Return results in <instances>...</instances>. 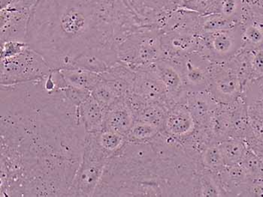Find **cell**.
I'll list each match as a JSON object with an SVG mask.
<instances>
[{
    "label": "cell",
    "mask_w": 263,
    "mask_h": 197,
    "mask_svg": "<svg viewBox=\"0 0 263 197\" xmlns=\"http://www.w3.org/2000/svg\"><path fill=\"white\" fill-rule=\"evenodd\" d=\"M199 164L203 169L215 173L223 169L226 164L217 142L210 143L204 148L199 157Z\"/></svg>",
    "instance_id": "cell-24"
},
{
    "label": "cell",
    "mask_w": 263,
    "mask_h": 197,
    "mask_svg": "<svg viewBox=\"0 0 263 197\" xmlns=\"http://www.w3.org/2000/svg\"><path fill=\"white\" fill-rule=\"evenodd\" d=\"M156 74L166 90L172 104L184 103L186 92L181 73L173 63L161 59L154 64Z\"/></svg>",
    "instance_id": "cell-15"
},
{
    "label": "cell",
    "mask_w": 263,
    "mask_h": 197,
    "mask_svg": "<svg viewBox=\"0 0 263 197\" xmlns=\"http://www.w3.org/2000/svg\"><path fill=\"white\" fill-rule=\"evenodd\" d=\"M0 132V196H66L87 133L63 90L1 85Z\"/></svg>",
    "instance_id": "cell-1"
},
{
    "label": "cell",
    "mask_w": 263,
    "mask_h": 197,
    "mask_svg": "<svg viewBox=\"0 0 263 197\" xmlns=\"http://www.w3.org/2000/svg\"><path fill=\"white\" fill-rule=\"evenodd\" d=\"M191 111L199 128L208 130L209 122L219 104L209 91L187 93L184 103Z\"/></svg>",
    "instance_id": "cell-16"
},
{
    "label": "cell",
    "mask_w": 263,
    "mask_h": 197,
    "mask_svg": "<svg viewBox=\"0 0 263 197\" xmlns=\"http://www.w3.org/2000/svg\"><path fill=\"white\" fill-rule=\"evenodd\" d=\"M217 174L225 196H245L251 182L241 164L226 165Z\"/></svg>",
    "instance_id": "cell-18"
},
{
    "label": "cell",
    "mask_w": 263,
    "mask_h": 197,
    "mask_svg": "<svg viewBox=\"0 0 263 197\" xmlns=\"http://www.w3.org/2000/svg\"><path fill=\"white\" fill-rule=\"evenodd\" d=\"M79 116L87 134H97L103 129L105 110L92 95L79 106Z\"/></svg>",
    "instance_id": "cell-19"
},
{
    "label": "cell",
    "mask_w": 263,
    "mask_h": 197,
    "mask_svg": "<svg viewBox=\"0 0 263 197\" xmlns=\"http://www.w3.org/2000/svg\"><path fill=\"white\" fill-rule=\"evenodd\" d=\"M199 37L198 52L213 62H227L241 51L242 43L240 23L227 30L201 32Z\"/></svg>",
    "instance_id": "cell-7"
},
{
    "label": "cell",
    "mask_w": 263,
    "mask_h": 197,
    "mask_svg": "<svg viewBox=\"0 0 263 197\" xmlns=\"http://www.w3.org/2000/svg\"><path fill=\"white\" fill-rule=\"evenodd\" d=\"M170 62L175 64L181 72L186 92L196 93L209 90L213 61L202 53L196 52Z\"/></svg>",
    "instance_id": "cell-10"
},
{
    "label": "cell",
    "mask_w": 263,
    "mask_h": 197,
    "mask_svg": "<svg viewBox=\"0 0 263 197\" xmlns=\"http://www.w3.org/2000/svg\"><path fill=\"white\" fill-rule=\"evenodd\" d=\"M249 51L252 80L263 77V45Z\"/></svg>",
    "instance_id": "cell-32"
},
{
    "label": "cell",
    "mask_w": 263,
    "mask_h": 197,
    "mask_svg": "<svg viewBox=\"0 0 263 197\" xmlns=\"http://www.w3.org/2000/svg\"><path fill=\"white\" fill-rule=\"evenodd\" d=\"M162 132L160 127L141 121H135L126 136V140L131 142H148Z\"/></svg>",
    "instance_id": "cell-26"
},
{
    "label": "cell",
    "mask_w": 263,
    "mask_h": 197,
    "mask_svg": "<svg viewBox=\"0 0 263 197\" xmlns=\"http://www.w3.org/2000/svg\"><path fill=\"white\" fill-rule=\"evenodd\" d=\"M136 72L133 93L147 104H161L168 110L173 106L165 86L154 71V64Z\"/></svg>",
    "instance_id": "cell-11"
},
{
    "label": "cell",
    "mask_w": 263,
    "mask_h": 197,
    "mask_svg": "<svg viewBox=\"0 0 263 197\" xmlns=\"http://www.w3.org/2000/svg\"><path fill=\"white\" fill-rule=\"evenodd\" d=\"M161 43L162 59L175 60L199 51V34L176 30L162 32Z\"/></svg>",
    "instance_id": "cell-13"
},
{
    "label": "cell",
    "mask_w": 263,
    "mask_h": 197,
    "mask_svg": "<svg viewBox=\"0 0 263 197\" xmlns=\"http://www.w3.org/2000/svg\"><path fill=\"white\" fill-rule=\"evenodd\" d=\"M29 47L26 41H8L3 42L0 45V59L13 57L24 51Z\"/></svg>",
    "instance_id": "cell-31"
},
{
    "label": "cell",
    "mask_w": 263,
    "mask_h": 197,
    "mask_svg": "<svg viewBox=\"0 0 263 197\" xmlns=\"http://www.w3.org/2000/svg\"><path fill=\"white\" fill-rule=\"evenodd\" d=\"M246 6L263 10V0H243Z\"/></svg>",
    "instance_id": "cell-34"
},
{
    "label": "cell",
    "mask_w": 263,
    "mask_h": 197,
    "mask_svg": "<svg viewBox=\"0 0 263 197\" xmlns=\"http://www.w3.org/2000/svg\"><path fill=\"white\" fill-rule=\"evenodd\" d=\"M52 70L45 58L29 45L13 57L0 59V84L15 85L40 80Z\"/></svg>",
    "instance_id": "cell-6"
},
{
    "label": "cell",
    "mask_w": 263,
    "mask_h": 197,
    "mask_svg": "<svg viewBox=\"0 0 263 197\" xmlns=\"http://www.w3.org/2000/svg\"><path fill=\"white\" fill-rule=\"evenodd\" d=\"M198 196H225L217 173L202 168L198 181Z\"/></svg>",
    "instance_id": "cell-23"
},
{
    "label": "cell",
    "mask_w": 263,
    "mask_h": 197,
    "mask_svg": "<svg viewBox=\"0 0 263 197\" xmlns=\"http://www.w3.org/2000/svg\"><path fill=\"white\" fill-rule=\"evenodd\" d=\"M217 143L227 166L241 164L249 148L243 138L231 137Z\"/></svg>",
    "instance_id": "cell-22"
},
{
    "label": "cell",
    "mask_w": 263,
    "mask_h": 197,
    "mask_svg": "<svg viewBox=\"0 0 263 197\" xmlns=\"http://www.w3.org/2000/svg\"><path fill=\"white\" fill-rule=\"evenodd\" d=\"M170 2V4L172 5L174 7H178L181 6V3H183L185 0H168Z\"/></svg>",
    "instance_id": "cell-35"
},
{
    "label": "cell",
    "mask_w": 263,
    "mask_h": 197,
    "mask_svg": "<svg viewBox=\"0 0 263 197\" xmlns=\"http://www.w3.org/2000/svg\"><path fill=\"white\" fill-rule=\"evenodd\" d=\"M35 2L34 0H2L1 43L8 41H27L31 9Z\"/></svg>",
    "instance_id": "cell-8"
},
{
    "label": "cell",
    "mask_w": 263,
    "mask_h": 197,
    "mask_svg": "<svg viewBox=\"0 0 263 197\" xmlns=\"http://www.w3.org/2000/svg\"><path fill=\"white\" fill-rule=\"evenodd\" d=\"M91 95L92 98L101 105L105 111L108 109L117 100L119 99L117 98L109 85L102 79L92 90Z\"/></svg>",
    "instance_id": "cell-30"
},
{
    "label": "cell",
    "mask_w": 263,
    "mask_h": 197,
    "mask_svg": "<svg viewBox=\"0 0 263 197\" xmlns=\"http://www.w3.org/2000/svg\"><path fill=\"white\" fill-rule=\"evenodd\" d=\"M200 166L171 137L126 140L110 157L93 196H197Z\"/></svg>",
    "instance_id": "cell-3"
},
{
    "label": "cell",
    "mask_w": 263,
    "mask_h": 197,
    "mask_svg": "<svg viewBox=\"0 0 263 197\" xmlns=\"http://www.w3.org/2000/svg\"><path fill=\"white\" fill-rule=\"evenodd\" d=\"M248 115L245 140L248 148L263 161V112H248Z\"/></svg>",
    "instance_id": "cell-20"
},
{
    "label": "cell",
    "mask_w": 263,
    "mask_h": 197,
    "mask_svg": "<svg viewBox=\"0 0 263 197\" xmlns=\"http://www.w3.org/2000/svg\"><path fill=\"white\" fill-rule=\"evenodd\" d=\"M239 24L236 21L230 20L221 14H201L200 32H212L232 28Z\"/></svg>",
    "instance_id": "cell-28"
},
{
    "label": "cell",
    "mask_w": 263,
    "mask_h": 197,
    "mask_svg": "<svg viewBox=\"0 0 263 197\" xmlns=\"http://www.w3.org/2000/svg\"><path fill=\"white\" fill-rule=\"evenodd\" d=\"M144 27L124 0H36L27 43L52 69H70L87 51L116 50Z\"/></svg>",
    "instance_id": "cell-2"
},
{
    "label": "cell",
    "mask_w": 263,
    "mask_h": 197,
    "mask_svg": "<svg viewBox=\"0 0 263 197\" xmlns=\"http://www.w3.org/2000/svg\"><path fill=\"white\" fill-rule=\"evenodd\" d=\"M161 35L162 32L156 27H141L120 43L118 59L134 71L161 60Z\"/></svg>",
    "instance_id": "cell-5"
},
{
    "label": "cell",
    "mask_w": 263,
    "mask_h": 197,
    "mask_svg": "<svg viewBox=\"0 0 263 197\" xmlns=\"http://www.w3.org/2000/svg\"><path fill=\"white\" fill-rule=\"evenodd\" d=\"M168 109L161 104H146L136 115L135 121H141L160 127L162 130Z\"/></svg>",
    "instance_id": "cell-25"
},
{
    "label": "cell",
    "mask_w": 263,
    "mask_h": 197,
    "mask_svg": "<svg viewBox=\"0 0 263 197\" xmlns=\"http://www.w3.org/2000/svg\"><path fill=\"white\" fill-rule=\"evenodd\" d=\"M251 183L263 181V161L248 148L241 163Z\"/></svg>",
    "instance_id": "cell-29"
},
{
    "label": "cell",
    "mask_w": 263,
    "mask_h": 197,
    "mask_svg": "<svg viewBox=\"0 0 263 197\" xmlns=\"http://www.w3.org/2000/svg\"><path fill=\"white\" fill-rule=\"evenodd\" d=\"M60 71L69 85L90 92L102 80L101 74L84 69H64Z\"/></svg>",
    "instance_id": "cell-21"
},
{
    "label": "cell",
    "mask_w": 263,
    "mask_h": 197,
    "mask_svg": "<svg viewBox=\"0 0 263 197\" xmlns=\"http://www.w3.org/2000/svg\"><path fill=\"white\" fill-rule=\"evenodd\" d=\"M240 26L241 50L253 51L263 45V10L245 5Z\"/></svg>",
    "instance_id": "cell-14"
},
{
    "label": "cell",
    "mask_w": 263,
    "mask_h": 197,
    "mask_svg": "<svg viewBox=\"0 0 263 197\" xmlns=\"http://www.w3.org/2000/svg\"><path fill=\"white\" fill-rule=\"evenodd\" d=\"M134 122V114L126 98H119L105 111L103 129L113 130L126 137Z\"/></svg>",
    "instance_id": "cell-17"
},
{
    "label": "cell",
    "mask_w": 263,
    "mask_h": 197,
    "mask_svg": "<svg viewBox=\"0 0 263 197\" xmlns=\"http://www.w3.org/2000/svg\"><path fill=\"white\" fill-rule=\"evenodd\" d=\"M196 120L186 104L178 103L167 111L162 132L183 143L197 130Z\"/></svg>",
    "instance_id": "cell-12"
},
{
    "label": "cell",
    "mask_w": 263,
    "mask_h": 197,
    "mask_svg": "<svg viewBox=\"0 0 263 197\" xmlns=\"http://www.w3.org/2000/svg\"><path fill=\"white\" fill-rule=\"evenodd\" d=\"M245 85L229 61L213 62L209 93L220 104H229L242 95Z\"/></svg>",
    "instance_id": "cell-9"
},
{
    "label": "cell",
    "mask_w": 263,
    "mask_h": 197,
    "mask_svg": "<svg viewBox=\"0 0 263 197\" xmlns=\"http://www.w3.org/2000/svg\"><path fill=\"white\" fill-rule=\"evenodd\" d=\"M111 156L99 145L95 134H87L80 166L66 196H93Z\"/></svg>",
    "instance_id": "cell-4"
},
{
    "label": "cell",
    "mask_w": 263,
    "mask_h": 197,
    "mask_svg": "<svg viewBox=\"0 0 263 197\" xmlns=\"http://www.w3.org/2000/svg\"><path fill=\"white\" fill-rule=\"evenodd\" d=\"M63 91L66 98L77 106H80L91 96V92L69 85L63 89Z\"/></svg>",
    "instance_id": "cell-33"
},
{
    "label": "cell",
    "mask_w": 263,
    "mask_h": 197,
    "mask_svg": "<svg viewBox=\"0 0 263 197\" xmlns=\"http://www.w3.org/2000/svg\"><path fill=\"white\" fill-rule=\"evenodd\" d=\"M95 135L99 145L111 156L117 152L126 141L124 136L107 129H103Z\"/></svg>",
    "instance_id": "cell-27"
}]
</instances>
